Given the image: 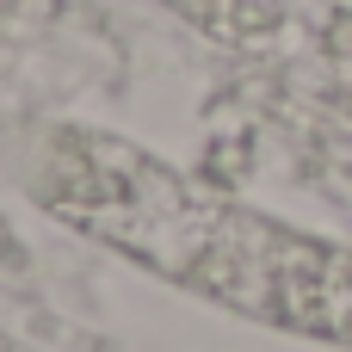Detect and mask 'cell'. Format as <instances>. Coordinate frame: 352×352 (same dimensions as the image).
I'll list each match as a JSON object with an SVG mask.
<instances>
[{"mask_svg": "<svg viewBox=\"0 0 352 352\" xmlns=\"http://www.w3.org/2000/svg\"><path fill=\"white\" fill-rule=\"evenodd\" d=\"M334 62H340V80H346V105H352V25H340V37H334Z\"/></svg>", "mask_w": 352, "mask_h": 352, "instance_id": "1", "label": "cell"}]
</instances>
